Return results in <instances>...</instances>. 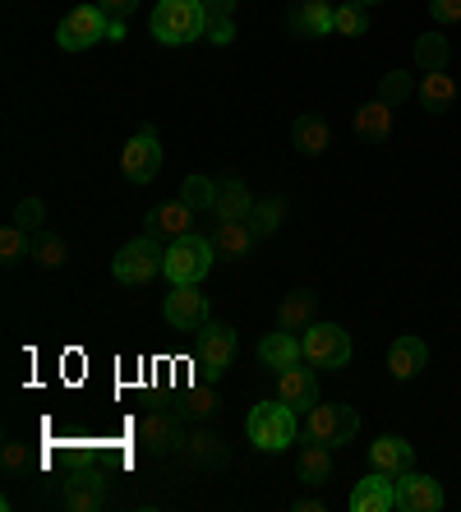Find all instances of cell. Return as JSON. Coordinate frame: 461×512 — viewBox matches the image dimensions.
<instances>
[{"label":"cell","instance_id":"24","mask_svg":"<svg viewBox=\"0 0 461 512\" xmlns=\"http://www.w3.org/2000/svg\"><path fill=\"white\" fill-rule=\"evenodd\" d=\"M180 457L194 466H222L226 443L217 439V434H208V429H194V434H185V443H180Z\"/></svg>","mask_w":461,"mask_h":512},{"label":"cell","instance_id":"30","mask_svg":"<svg viewBox=\"0 0 461 512\" xmlns=\"http://www.w3.org/2000/svg\"><path fill=\"white\" fill-rule=\"evenodd\" d=\"M415 65L425 74H443L448 70V37L443 33H425L415 42Z\"/></svg>","mask_w":461,"mask_h":512},{"label":"cell","instance_id":"25","mask_svg":"<svg viewBox=\"0 0 461 512\" xmlns=\"http://www.w3.org/2000/svg\"><path fill=\"white\" fill-rule=\"evenodd\" d=\"M107 503V480L102 476H79L65 485V508L70 512H97Z\"/></svg>","mask_w":461,"mask_h":512},{"label":"cell","instance_id":"12","mask_svg":"<svg viewBox=\"0 0 461 512\" xmlns=\"http://www.w3.org/2000/svg\"><path fill=\"white\" fill-rule=\"evenodd\" d=\"M286 24L300 37H328L337 33V5L332 0H300V5H291Z\"/></svg>","mask_w":461,"mask_h":512},{"label":"cell","instance_id":"17","mask_svg":"<svg viewBox=\"0 0 461 512\" xmlns=\"http://www.w3.org/2000/svg\"><path fill=\"white\" fill-rule=\"evenodd\" d=\"M369 462H374V471H383V476H406L415 466V453L411 443L397 439V434H383V439L369 443Z\"/></svg>","mask_w":461,"mask_h":512},{"label":"cell","instance_id":"13","mask_svg":"<svg viewBox=\"0 0 461 512\" xmlns=\"http://www.w3.org/2000/svg\"><path fill=\"white\" fill-rule=\"evenodd\" d=\"M397 508L402 512H438L443 508V485L434 476H397Z\"/></svg>","mask_w":461,"mask_h":512},{"label":"cell","instance_id":"37","mask_svg":"<svg viewBox=\"0 0 461 512\" xmlns=\"http://www.w3.org/2000/svg\"><path fill=\"white\" fill-rule=\"evenodd\" d=\"M0 466H5L10 480H24L28 471H33V457H28L24 443H5V448H0Z\"/></svg>","mask_w":461,"mask_h":512},{"label":"cell","instance_id":"1","mask_svg":"<svg viewBox=\"0 0 461 512\" xmlns=\"http://www.w3.org/2000/svg\"><path fill=\"white\" fill-rule=\"evenodd\" d=\"M148 28L166 47H185V42L208 33V10H203V0H157Z\"/></svg>","mask_w":461,"mask_h":512},{"label":"cell","instance_id":"45","mask_svg":"<svg viewBox=\"0 0 461 512\" xmlns=\"http://www.w3.org/2000/svg\"><path fill=\"white\" fill-rule=\"evenodd\" d=\"M351 5H360V10H369V5H379V0H351Z\"/></svg>","mask_w":461,"mask_h":512},{"label":"cell","instance_id":"19","mask_svg":"<svg viewBox=\"0 0 461 512\" xmlns=\"http://www.w3.org/2000/svg\"><path fill=\"white\" fill-rule=\"evenodd\" d=\"M282 379V402L296 406V411H309V406L319 402V379H314V365H291V370L277 374Z\"/></svg>","mask_w":461,"mask_h":512},{"label":"cell","instance_id":"35","mask_svg":"<svg viewBox=\"0 0 461 512\" xmlns=\"http://www.w3.org/2000/svg\"><path fill=\"white\" fill-rule=\"evenodd\" d=\"M379 97H383V102H388V107H402L406 97H415V84H411V74H402V70L383 74V84H379Z\"/></svg>","mask_w":461,"mask_h":512},{"label":"cell","instance_id":"6","mask_svg":"<svg viewBox=\"0 0 461 512\" xmlns=\"http://www.w3.org/2000/svg\"><path fill=\"white\" fill-rule=\"evenodd\" d=\"M236 360V328L231 323H203L199 328V351H194V365H199L203 383H217Z\"/></svg>","mask_w":461,"mask_h":512},{"label":"cell","instance_id":"11","mask_svg":"<svg viewBox=\"0 0 461 512\" xmlns=\"http://www.w3.org/2000/svg\"><path fill=\"white\" fill-rule=\"evenodd\" d=\"M139 439L143 448L153 457H166V453H180L185 443V429H180V411H148L139 425Z\"/></svg>","mask_w":461,"mask_h":512},{"label":"cell","instance_id":"43","mask_svg":"<svg viewBox=\"0 0 461 512\" xmlns=\"http://www.w3.org/2000/svg\"><path fill=\"white\" fill-rule=\"evenodd\" d=\"M107 42H125V19H111V33H107Z\"/></svg>","mask_w":461,"mask_h":512},{"label":"cell","instance_id":"41","mask_svg":"<svg viewBox=\"0 0 461 512\" xmlns=\"http://www.w3.org/2000/svg\"><path fill=\"white\" fill-rule=\"evenodd\" d=\"M97 5H102L111 19H130V14L139 10V0H97Z\"/></svg>","mask_w":461,"mask_h":512},{"label":"cell","instance_id":"29","mask_svg":"<svg viewBox=\"0 0 461 512\" xmlns=\"http://www.w3.org/2000/svg\"><path fill=\"white\" fill-rule=\"evenodd\" d=\"M0 259H5V268L33 259V231H24L19 222H5L0 227Z\"/></svg>","mask_w":461,"mask_h":512},{"label":"cell","instance_id":"39","mask_svg":"<svg viewBox=\"0 0 461 512\" xmlns=\"http://www.w3.org/2000/svg\"><path fill=\"white\" fill-rule=\"evenodd\" d=\"M429 14H434V24H457L461 0H429Z\"/></svg>","mask_w":461,"mask_h":512},{"label":"cell","instance_id":"27","mask_svg":"<svg viewBox=\"0 0 461 512\" xmlns=\"http://www.w3.org/2000/svg\"><path fill=\"white\" fill-rule=\"evenodd\" d=\"M291 139H296L300 153L319 157L323 148L332 143V130H328V120H323V116H296V125H291Z\"/></svg>","mask_w":461,"mask_h":512},{"label":"cell","instance_id":"2","mask_svg":"<svg viewBox=\"0 0 461 512\" xmlns=\"http://www.w3.org/2000/svg\"><path fill=\"white\" fill-rule=\"evenodd\" d=\"M245 434L259 453H282L286 443H296V434H300L296 406H286L282 397H277V402H259L245 420Z\"/></svg>","mask_w":461,"mask_h":512},{"label":"cell","instance_id":"4","mask_svg":"<svg viewBox=\"0 0 461 512\" xmlns=\"http://www.w3.org/2000/svg\"><path fill=\"white\" fill-rule=\"evenodd\" d=\"M162 268H166V250H162V240H157L153 231H143L139 240L120 245V254L111 259V273H116L120 286H143V282H153Z\"/></svg>","mask_w":461,"mask_h":512},{"label":"cell","instance_id":"31","mask_svg":"<svg viewBox=\"0 0 461 512\" xmlns=\"http://www.w3.org/2000/svg\"><path fill=\"white\" fill-rule=\"evenodd\" d=\"M282 217H286V203L282 199H259V203H254V213H249V231H254V240L272 236V231L282 227Z\"/></svg>","mask_w":461,"mask_h":512},{"label":"cell","instance_id":"3","mask_svg":"<svg viewBox=\"0 0 461 512\" xmlns=\"http://www.w3.org/2000/svg\"><path fill=\"white\" fill-rule=\"evenodd\" d=\"M213 259H217L213 240H203V236H194V231H190V236H180V240H171V245H166L162 277L171 286H194V282H203V277H208Z\"/></svg>","mask_w":461,"mask_h":512},{"label":"cell","instance_id":"7","mask_svg":"<svg viewBox=\"0 0 461 512\" xmlns=\"http://www.w3.org/2000/svg\"><path fill=\"white\" fill-rule=\"evenodd\" d=\"M107 33H111V14L102 10V5H74V10L60 19L56 42L65 51H88L93 42H102Z\"/></svg>","mask_w":461,"mask_h":512},{"label":"cell","instance_id":"28","mask_svg":"<svg viewBox=\"0 0 461 512\" xmlns=\"http://www.w3.org/2000/svg\"><path fill=\"white\" fill-rule=\"evenodd\" d=\"M296 476H300V485H323V480L332 476V448L309 443L305 453H300V462H296Z\"/></svg>","mask_w":461,"mask_h":512},{"label":"cell","instance_id":"16","mask_svg":"<svg viewBox=\"0 0 461 512\" xmlns=\"http://www.w3.org/2000/svg\"><path fill=\"white\" fill-rule=\"evenodd\" d=\"M194 208L185 199H171V203H162V208H153L148 213V231H153L157 240H180V236H190V227H194Z\"/></svg>","mask_w":461,"mask_h":512},{"label":"cell","instance_id":"18","mask_svg":"<svg viewBox=\"0 0 461 512\" xmlns=\"http://www.w3.org/2000/svg\"><path fill=\"white\" fill-rule=\"evenodd\" d=\"M259 360L268 365V370H291V365H300L305 360V342H300L296 333H286V328H277V333H268L259 342Z\"/></svg>","mask_w":461,"mask_h":512},{"label":"cell","instance_id":"23","mask_svg":"<svg viewBox=\"0 0 461 512\" xmlns=\"http://www.w3.org/2000/svg\"><path fill=\"white\" fill-rule=\"evenodd\" d=\"M314 310H319L314 291H291V296L277 305V328H286V333H305L309 323H314Z\"/></svg>","mask_w":461,"mask_h":512},{"label":"cell","instance_id":"40","mask_svg":"<svg viewBox=\"0 0 461 512\" xmlns=\"http://www.w3.org/2000/svg\"><path fill=\"white\" fill-rule=\"evenodd\" d=\"M208 37H213L217 47L236 42V19H208Z\"/></svg>","mask_w":461,"mask_h":512},{"label":"cell","instance_id":"9","mask_svg":"<svg viewBox=\"0 0 461 512\" xmlns=\"http://www.w3.org/2000/svg\"><path fill=\"white\" fill-rule=\"evenodd\" d=\"M120 171L130 185H148V180L162 171V139H157L153 125H139L130 143H125V153H120Z\"/></svg>","mask_w":461,"mask_h":512},{"label":"cell","instance_id":"14","mask_svg":"<svg viewBox=\"0 0 461 512\" xmlns=\"http://www.w3.org/2000/svg\"><path fill=\"white\" fill-rule=\"evenodd\" d=\"M397 508V476H365L360 485L351 489V512H392Z\"/></svg>","mask_w":461,"mask_h":512},{"label":"cell","instance_id":"44","mask_svg":"<svg viewBox=\"0 0 461 512\" xmlns=\"http://www.w3.org/2000/svg\"><path fill=\"white\" fill-rule=\"evenodd\" d=\"M323 508V499H300L296 503V512H319Z\"/></svg>","mask_w":461,"mask_h":512},{"label":"cell","instance_id":"15","mask_svg":"<svg viewBox=\"0 0 461 512\" xmlns=\"http://www.w3.org/2000/svg\"><path fill=\"white\" fill-rule=\"evenodd\" d=\"M254 194H249L245 180H217V203H213V217L217 222H249V213H254Z\"/></svg>","mask_w":461,"mask_h":512},{"label":"cell","instance_id":"20","mask_svg":"<svg viewBox=\"0 0 461 512\" xmlns=\"http://www.w3.org/2000/svg\"><path fill=\"white\" fill-rule=\"evenodd\" d=\"M429 365V346L420 342V337H397L392 342V351H388V370H392V379H415V374Z\"/></svg>","mask_w":461,"mask_h":512},{"label":"cell","instance_id":"38","mask_svg":"<svg viewBox=\"0 0 461 512\" xmlns=\"http://www.w3.org/2000/svg\"><path fill=\"white\" fill-rule=\"evenodd\" d=\"M42 217H47V208H42V199H24L19 203V208H14V222H19V227L24 231H42Z\"/></svg>","mask_w":461,"mask_h":512},{"label":"cell","instance_id":"34","mask_svg":"<svg viewBox=\"0 0 461 512\" xmlns=\"http://www.w3.org/2000/svg\"><path fill=\"white\" fill-rule=\"evenodd\" d=\"M180 411H185V416H194V420H208V416H217V411H222V397L213 393V388H194L190 397H185V406H180Z\"/></svg>","mask_w":461,"mask_h":512},{"label":"cell","instance_id":"8","mask_svg":"<svg viewBox=\"0 0 461 512\" xmlns=\"http://www.w3.org/2000/svg\"><path fill=\"white\" fill-rule=\"evenodd\" d=\"M300 342H305V365L314 370H342L351 360V337L337 323H309Z\"/></svg>","mask_w":461,"mask_h":512},{"label":"cell","instance_id":"32","mask_svg":"<svg viewBox=\"0 0 461 512\" xmlns=\"http://www.w3.org/2000/svg\"><path fill=\"white\" fill-rule=\"evenodd\" d=\"M180 199L190 203L194 213H213V203H217V185L208 176H190L185 185H180Z\"/></svg>","mask_w":461,"mask_h":512},{"label":"cell","instance_id":"33","mask_svg":"<svg viewBox=\"0 0 461 512\" xmlns=\"http://www.w3.org/2000/svg\"><path fill=\"white\" fill-rule=\"evenodd\" d=\"M33 259L42 263V268H60V263H65V240L56 236V231H37L33 236Z\"/></svg>","mask_w":461,"mask_h":512},{"label":"cell","instance_id":"22","mask_svg":"<svg viewBox=\"0 0 461 512\" xmlns=\"http://www.w3.org/2000/svg\"><path fill=\"white\" fill-rule=\"evenodd\" d=\"M392 111H397V107H388L383 97H374L369 107L355 111V134H360V139H369V143H388L392 139Z\"/></svg>","mask_w":461,"mask_h":512},{"label":"cell","instance_id":"26","mask_svg":"<svg viewBox=\"0 0 461 512\" xmlns=\"http://www.w3.org/2000/svg\"><path fill=\"white\" fill-rule=\"evenodd\" d=\"M249 245H254V231H249V222H217V231H213L217 259H245Z\"/></svg>","mask_w":461,"mask_h":512},{"label":"cell","instance_id":"21","mask_svg":"<svg viewBox=\"0 0 461 512\" xmlns=\"http://www.w3.org/2000/svg\"><path fill=\"white\" fill-rule=\"evenodd\" d=\"M415 97H420V107H425L429 116H448V111L457 107V84L448 79V70H443V74H425V79H420V88H415Z\"/></svg>","mask_w":461,"mask_h":512},{"label":"cell","instance_id":"36","mask_svg":"<svg viewBox=\"0 0 461 512\" xmlns=\"http://www.w3.org/2000/svg\"><path fill=\"white\" fill-rule=\"evenodd\" d=\"M337 33L342 37H365L369 33V14L360 10V5H351V0H342V5H337Z\"/></svg>","mask_w":461,"mask_h":512},{"label":"cell","instance_id":"10","mask_svg":"<svg viewBox=\"0 0 461 512\" xmlns=\"http://www.w3.org/2000/svg\"><path fill=\"white\" fill-rule=\"evenodd\" d=\"M162 314H166V323H171L176 333H194V328L208 323V296L199 291V282L194 286H171Z\"/></svg>","mask_w":461,"mask_h":512},{"label":"cell","instance_id":"5","mask_svg":"<svg viewBox=\"0 0 461 512\" xmlns=\"http://www.w3.org/2000/svg\"><path fill=\"white\" fill-rule=\"evenodd\" d=\"M360 434V416L355 406H342V402H314L305 416V439L309 443H323V448H346V443Z\"/></svg>","mask_w":461,"mask_h":512},{"label":"cell","instance_id":"42","mask_svg":"<svg viewBox=\"0 0 461 512\" xmlns=\"http://www.w3.org/2000/svg\"><path fill=\"white\" fill-rule=\"evenodd\" d=\"M208 19H236V0H203Z\"/></svg>","mask_w":461,"mask_h":512}]
</instances>
